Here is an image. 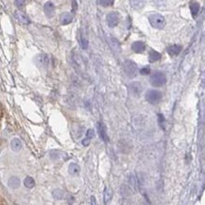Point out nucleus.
<instances>
[{"instance_id":"9d476101","label":"nucleus","mask_w":205,"mask_h":205,"mask_svg":"<svg viewBox=\"0 0 205 205\" xmlns=\"http://www.w3.org/2000/svg\"><path fill=\"white\" fill-rule=\"evenodd\" d=\"M44 11L48 18H52L55 14V6L51 1H48L44 5Z\"/></svg>"},{"instance_id":"f03ea898","label":"nucleus","mask_w":205,"mask_h":205,"mask_svg":"<svg viewBox=\"0 0 205 205\" xmlns=\"http://www.w3.org/2000/svg\"><path fill=\"white\" fill-rule=\"evenodd\" d=\"M124 71L125 74L128 76L131 79L135 77L138 73V67L136 63L132 61H126L124 62Z\"/></svg>"},{"instance_id":"c85d7f7f","label":"nucleus","mask_w":205,"mask_h":205,"mask_svg":"<svg viewBox=\"0 0 205 205\" xmlns=\"http://www.w3.org/2000/svg\"><path fill=\"white\" fill-rule=\"evenodd\" d=\"M94 135H95V131H94V130L89 129V130L87 131V132H86V138L91 139V138H93V137H94Z\"/></svg>"},{"instance_id":"5701e85b","label":"nucleus","mask_w":205,"mask_h":205,"mask_svg":"<svg viewBox=\"0 0 205 205\" xmlns=\"http://www.w3.org/2000/svg\"><path fill=\"white\" fill-rule=\"evenodd\" d=\"M115 0H98V3L99 5L103 6V7H110L114 4Z\"/></svg>"},{"instance_id":"b1692460","label":"nucleus","mask_w":205,"mask_h":205,"mask_svg":"<svg viewBox=\"0 0 205 205\" xmlns=\"http://www.w3.org/2000/svg\"><path fill=\"white\" fill-rule=\"evenodd\" d=\"M80 45H81L82 49H87V47H88V41H87V39H85L84 37H81Z\"/></svg>"},{"instance_id":"a211bd4d","label":"nucleus","mask_w":205,"mask_h":205,"mask_svg":"<svg viewBox=\"0 0 205 205\" xmlns=\"http://www.w3.org/2000/svg\"><path fill=\"white\" fill-rule=\"evenodd\" d=\"M161 59V54L155 50H150V55H148V60H150V62H157Z\"/></svg>"},{"instance_id":"bb28decb","label":"nucleus","mask_w":205,"mask_h":205,"mask_svg":"<svg viewBox=\"0 0 205 205\" xmlns=\"http://www.w3.org/2000/svg\"><path fill=\"white\" fill-rule=\"evenodd\" d=\"M158 122H159L160 126L162 128V127H164V124H165V117H164V115H161V114L158 115Z\"/></svg>"},{"instance_id":"1a4fd4ad","label":"nucleus","mask_w":205,"mask_h":205,"mask_svg":"<svg viewBox=\"0 0 205 205\" xmlns=\"http://www.w3.org/2000/svg\"><path fill=\"white\" fill-rule=\"evenodd\" d=\"M14 17L17 21H19L20 23H22L24 25H29L30 24V18L27 17V15L26 14V13H24L23 11H17L14 12Z\"/></svg>"},{"instance_id":"c756f323","label":"nucleus","mask_w":205,"mask_h":205,"mask_svg":"<svg viewBox=\"0 0 205 205\" xmlns=\"http://www.w3.org/2000/svg\"><path fill=\"white\" fill-rule=\"evenodd\" d=\"M77 5L76 0H72V9H73V12H75V11H77Z\"/></svg>"},{"instance_id":"9b49d317","label":"nucleus","mask_w":205,"mask_h":205,"mask_svg":"<svg viewBox=\"0 0 205 205\" xmlns=\"http://www.w3.org/2000/svg\"><path fill=\"white\" fill-rule=\"evenodd\" d=\"M11 150L14 151V152H18L22 150L23 145L22 142H21V140L19 138H13L11 142Z\"/></svg>"},{"instance_id":"393cba45","label":"nucleus","mask_w":205,"mask_h":205,"mask_svg":"<svg viewBox=\"0 0 205 205\" xmlns=\"http://www.w3.org/2000/svg\"><path fill=\"white\" fill-rule=\"evenodd\" d=\"M49 157H50L52 160H57V159L60 158L59 152H57V151H51L50 153H49Z\"/></svg>"},{"instance_id":"f3484780","label":"nucleus","mask_w":205,"mask_h":205,"mask_svg":"<svg viewBox=\"0 0 205 205\" xmlns=\"http://www.w3.org/2000/svg\"><path fill=\"white\" fill-rule=\"evenodd\" d=\"M68 172L70 175L72 176H77L79 175L80 172V166H77V164H74V162H72V164L69 165V167H68Z\"/></svg>"},{"instance_id":"2eb2a0df","label":"nucleus","mask_w":205,"mask_h":205,"mask_svg":"<svg viewBox=\"0 0 205 205\" xmlns=\"http://www.w3.org/2000/svg\"><path fill=\"white\" fill-rule=\"evenodd\" d=\"M73 21V16L69 12H63L61 15V23L62 25H68Z\"/></svg>"},{"instance_id":"7c9ffc66","label":"nucleus","mask_w":205,"mask_h":205,"mask_svg":"<svg viewBox=\"0 0 205 205\" xmlns=\"http://www.w3.org/2000/svg\"><path fill=\"white\" fill-rule=\"evenodd\" d=\"M89 144H90V139H89V138H85V139H83V140H82V145H83V146H85V147H86V146H88Z\"/></svg>"},{"instance_id":"f257e3e1","label":"nucleus","mask_w":205,"mask_h":205,"mask_svg":"<svg viewBox=\"0 0 205 205\" xmlns=\"http://www.w3.org/2000/svg\"><path fill=\"white\" fill-rule=\"evenodd\" d=\"M148 21H150V25L155 27V29L162 30L164 29L166 26V19L165 17L159 14V13H153L148 16Z\"/></svg>"},{"instance_id":"dca6fc26","label":"nucleus","mask_w":205,"mask_h":205,"mask_svg":"<svg viewBox=\"0 0 205 205\" xmlns=\"http://www.w3.org/2000/svg\"><path fill=\"white\" fill-rule=\"evenodd\" d=\"M8 185L11 189H16L20 186V180L17 177H11L8 181Z\"/></svg>"},{"instance_id":"39448f33","label":"nucleus","mask_w":205,"mask_h":205,"mask_svg":"<svg viewBox=\"0 0 205 205\" xmlns=\"http://www.w3.org/2000/svg\"><path fill=\"white\" fill-rule=\"evenodd\" d=\"M50 62V59H49L47 54H39L36 58H35V63L37 65V66L41 68H46L49 65Z\"/></svg>"},{"instance_id":"ddd939ff","label":"nucleus","mask_w":205,"mask_h":205,"mask_svg":"<svg viewBox=\"0 0 205 205\" xmlns=\"http://www.w3.org/2000/svg\"><path fill=\"white\" fill-rule=\"evenodd\" d=\"M182 47L179 45H173V46H170L167 47V53L170 55V56H178L181 51Z\"/></svg>"},{"instance_id":"4be33fe9","label":"nucleus","mask_w":205,"mask_h":205,"mask_svg":"<svg viewBox=\"0 0 205 205\" xmlns=\"http://www.w3.org/2000/svg\"><path fill=\"white\" fill-rule=\"evenodd\" d=\"M52 196L55 200H62L63 197V191L61 189H55L52 192Z\"/></svg>"},{"instance_id":"6ab92c4d","label":"nucleus","mask_w":205,"mask_h":205,"mask_svg":"<svg viewBox=\"0 0 205 205\" xmlns=\"http://www.w3.org/2000/svg\"><path fill=\"white\" fill-rule=\"evenodd\" d=\"M103 197H104V202L105 203H108L112 200V190L109 187H105L104 193H103Z\"/></svg>"},{"instance_id":"7ed1b4c3","label":"nucleus","mask_w":205,"mask_h":205,"mask_svg":"<svg viewBox=\"0 0 205 205\" xmlns=\"http://www.w3.org/2000/svg\"><path fill=\"white\" fill-rule=\"evenodd\" d=\"M166 82V77L162 72H155L150 77V83L152 86L160 87Z\"/></svg>"},{"instance_id":"423d86ee","label":"nucleus","mask_w":205,"mask_h":205,"mask_svg":"<svg viewBox=\"0 0 205 205\" xmlns=\"http://www.w3.org/2000/svg\"><path fill=\"white\" fill-rule=\"evenodd\" d=\"M129 89H130L131 96H135V97H139L141 96V94H142V91H143V87H142V85H141V83L137 82V81L131 82L129 86Z\"/></svg>"},{"instance_id":"6e6552de","label":"nucleus","mask_w":205,"mask_h":205,"mask_svg":"<svg viewBox=\"0 0 205 205\" xmlns=\"http://www.w3.org/2000/svg\"><path fill=\"white\" fill-rule=\"evenodd\" d=\"M96 130H97L98 135H99L100 139L103 141V142H105V143L109 142V137L107 135V133H106V129H105V126L103 125V123L97 122V124H96Z\"/></svg>"},{"instance_id":"a878e982","label":"nucleus","mask_w":205,"mask_h":205,"mask_svg":"<svg viewBox=\"0 0 205 205\" xmlns=\"http://www.w3.org/2000/svg\"><path fill=\"white\" fill-rule=\"evenodd\" d=\"M150 73V67H144L140 69V74L141 75H148Z\"/></svg>"},{"instance_id":"cd10ccee","label":"nucleus","mask_w":205,"mask_h":205,"mask_svg":"<svg viewBox=\"0 0 205 205\" xmlns=\"http://www.w3.org/2000/svg\"><path fill=\"white\" fill-rule=\"evenodd\" d=\"M14 3L18 8H22L26 3V0H14Z\"/></svg>"},{"instance_id":"4468645a","label":"nucleus","mask_w":205,"mask_h":205,"mask_svg":"<svg viewBox=\"0 0 205 205\" xmlns=\"http://www.w3.org/2000/svg\"><path fill=\"white\" fill-rule=\"evenodd\" d=\"M131 8L134 10H141L146 5V0H130Z\"/></svg>"},{"instance_id":"0eeeda50","label":"nucleus","mask_w":205,"mask_h":205,"mask_svg":"<svg viewBox=\"0 0 205 205\" xmlns=\"http://www.w3.org/2000/svg\"><path fill=\"white\" fill-rule=\"evenodd\" d=\"M106 20H107V24L110 27H115L119 23V14L115 11L110 12L107 14Z\"/></svg>"},{"instance_id":"f8f14e48","label":"nucleus","mask_w":205,"mask_h":205,"mask_svg":"<svg viewBox=\"0 0 205 205\" xmlns=\"http://www.w3.org/2000/svg\"><path fill=\"white\" fill-rule=\"evenodd\" d=\"M131 48H132V50L134 52H136V53H142V52L145 51L146 45L143 43V42L137 41V42H134V43L132 44Z\"/></svg>"},{"instance_id":"20e7f679","label":"nucleus","mask_w":205,"mask_h":205,"mask_svg":"<svg viewBox=\"0 0 205 205\" xmlns=\"http://www.w3.org/2000/svg\"><path fill=\"white\" fill-rule=\"evenodd\" d=\"M146 99L150 104H158L162 100V93L157 90H148L146 93Z\"/></svg>"},{"instance_id":"2f4dec72","label":"nucleus","mask_w":205,"mask_h":205,"mask_svg":"<svg viewBox=\"0 0 205 205\" xmlns=\"http://www.w3.org/2000/svg\"><path fill=\"white\" fill-rule=\"evenodd\" d=\"M91 200H92V204H96V199L94 197H91Z\"/></svg>"},{"instance_id":"412c9836","label":"nucleus","mask_w":205,"mask_h":205,"mask_svg":"<svg viewBox=\"0 0 205 205\" xmlns=\"http://www.w3.org/2000/svg\"><path fill=\"white\" fill-rule=\"evenodd\" d=\"M24 185L27 187V188H33L34 185H35V181L33 180V178H31V177H27V178L24 180Z\"/></svg>"},{"instance_id":"aec40b11","label":"nucleus","mask_w":205,"mask_h":205,"mask_svg":"<svg viewBox=\"0 0 205 205\" xmlns=\"http://www.w3.org/2000/svg\"><path fill=\"white\" fill-rule=\"evenodd\" d=\"M200 4H197L196 2H191L190 3V10H191V12H192V15L193 16H197V13H199L200 11Z\"/></svg>"}]
</instances>
